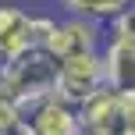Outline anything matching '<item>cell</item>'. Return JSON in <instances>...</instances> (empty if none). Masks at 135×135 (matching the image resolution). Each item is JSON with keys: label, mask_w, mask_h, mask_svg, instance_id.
<instances>
[{"label": "cell", "mask_w": 135, "mask_h": 135, "mask_svg": "<svg viewBox=\"0 0 135 135\" xmlns=\"http://www.w3.org/2000/svg\"><path fill=\"white\" fill-rule=\"evenodd\" d=\"M25 114L28 117H21L18 135H82L78 110L61 96H43Z\"/></svg>", "instance_id": "cell-3"}, {"label": "cell", "mask_w": 135, "mask_h": 135, "mask_svg": "<svg viewBox=\"0 0 135 135\" xmlns=\"http://www.w3.org/2000/svg\"><path fill=\"white\" fill-rule=\"evenodd\" d=\"M57 32V18H46V14H28V39L32 46H50Z\"/></svg>", "instance_id": "cell-11"}, {"label": "cell", "mask_w": 135, "mask_h": 135, "mask_svg": "<svg viewBox=\"0 0 135 135\" xmlns=\"http://www.w3.org/2000/svg\"><path fill=\"white\" fill-rule=\"evenodd\" d=\"M57 57L46 46H28L21 54L0 61V89L11 93L21 103V110H28L32 103H39L43 96H54L57 82Z\"/></svg>", "instance_id": "cell-1"}, {"label": "cell", "mask_w": 135, "mask_h": 135, "mask_svg": "<svg viewBox=\"0 0 135 135\" xmlns=\"http://www.w3.org/2000/svg\"><path fill=\"white\" fill-rule=\"evenodd\" d=\"M132 0H75L71 4V11L75 14H85V18H93V21H110L117 11H124Z\"/></svg>", "instance_id": "cell-8"}, {"label": "cell", "mask_w": 135, "mask_h": 135, "mask_svg": "<svg viewBox=\"0 0 135 135\" xmlns=\"http://www.w3.org/2000/svg\"><path fill=\"white\" fill-rule=\"evenodd\" d=\"M21 117H25L21 103L14 100L11 93L0 89V135H14V132H18V124H21Z\"/></svg>", "instance_id": "cell-9"}, {"label": "cell", "mask_w": 135, "mask_h": 135, "mask_svg": "<svg viewBox=\"0 0 135 135\" xmlns=\"http://www.w3.org/2000/svg\"><path fill=\"white\" fill-rule=\"evenodd\" d=\"M100 54H103V78H107V85L117 89V93L135 89V43L107 39V46Z\"/></svg>", "instance_id": "cell-6"}, {"label": "cell", "mask_w": 135, "mask_h": 135, "mask_svg": "<svg viewBox=\"0 0 135 135\" xmlns=\"http://www.w3.org/2000/svg\"><path fill=\"white\" fill-rule=\"evenodd\" d=\"M57 4H64V7H71V4H75V0H57Z\"/></svg>", "instance_id": "cell-12"}, {"label": "cell", "mask_w": 135, "mask_h": 135, "mask_svg": "<svg viewBox=\"0 0 135 135\" xmlns=\"http://www.w3.org/2000/svg\"><path fill=\"white\" fill-rule=\"evenodd\" d=\"M75 110H78L82 132H93V135H114V132H121V135H124L121 93H117V89H110L107 82H103L96 93H89Z\"/></svg>", "instance_id": "cell-4"}, {"label": "cell", "mask_w": 135, "mask_h": 135, "mask_svg": "<svg viewBox=\"0 0 135 135\" xmlns=\"http://www.w3.org/2000/svg\"><path fill=\"white\" fill-rule=\"evenodd\" d=\"M107 39H124V43H135V4H128L124 11H117L110 18V36Z\"/></svg>", "instance_id": "cell-10"}, {"label": "cell", "mask_w": 135, "mask_h": 135, "mask_svg": "<svg viewBox=\"0 0 135 135\" xmlns=\"http://www.w3.org/2000/svg\"><path fill=\"white\" fill-rule=\"evenodd\" d=\"M132 4H135V0H132Z\"/></svg>", "instance_id": "cell-13"}, {"label": "cell", "mask_w": 135, "mask_h": 135, "mask_svg": "<svg viewBox=\"0 0 135 135\" xmlns=\"http://www.w3.org/2000/svg\"><path fill=\"white\" fill-rule=\"evenodd\" d=\"M50 54L61 61L71 54H85V50H100V21L85 18V14H75V18L57 21V32L50 39Z\"/></svg>", "instance_id": "cell-5"}, {"label": "cell", "mask_w": 135, "mask_h": 135, "mask_svg": "<svg viewBox=\"0 0 135 135\" xmlns=\"http://www.w3.org/2000/svg\"><path fill=\"white\" fill-rule=\"evenodd\" d=\"M103 54L100 50H85V54H71L61 57L57 64V82H54V96L68 100L71 107H78L89 93L103 85Z\"/></svg>", "instance_id": "cell-2"}, {"label": "cell", "mask_w": 135, "mask_h": 135, "mask_svg": "<svg viewBox=\"0 0 135 135\" xmlns=\"http://www.w3.org/2000/svg\"><path fill=\"white\" fill-rule=\"evenodd\" d=\"M32 46L28 39V11L14 4H0V61Z\"/></svg>", "instance_id": "cell-7"}]
</instances>
